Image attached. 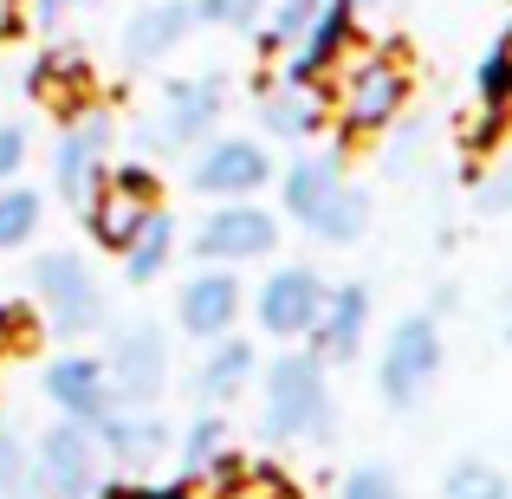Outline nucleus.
Returning a JSON list of instances; mask_svg holds the SVG:
<instances>
[{"label":"nucleus","instance_id":"nucleus-1","mask_svg":"<svg viewBox=\"0 0 512 499\" xmlns=\"http://www.w3.org/2000/svg\"><path fill=\"white\" fill-rule=\"evenodd\" d=\"M286 214L325 247H350L370 227V195L344 182L338 156H299L286 169Z\"/></svg>","mask_w":512,"mask_h":499},{"label":"nucleus","instance_id":"nucleus-2","mask_svg":"<svg viewBox=\"0 0 512 499\" xmlns=\"http://www.w3.org/2000/svg\"><path fill=\"white\" fill-rule=\"evenodd\" d=\"M331 104H338V124L350 130V137H376V130H389L402 117V104H409V59H402L396 46L344 52Z\"/></svg>","mask_w":512,"mask_h":499},{"label":"nucleus","instance_id":"nucleus-3","mask_svg":"<svg viewBox=\"0 0 512 499\" xmlns=\"http://www.w3.org/2000/svg\"><path fill=\"white\" fill-rule=\"evenodd\" d=\"M266 435L279 441H331V383H325V357L318 350H286L266 370Z\"/></svg>","mask_w":512,"mask_h":499},{"label":"nucleus","instance_id":"nucleus-4","mask_svg":"<svg viewBox=\"0 0 512 499\" xmlns=\"http://www.w3.org/2000/svg\"><path fill=\"white\" fill-rule=\"evenodd\" d=\"M441 370V331L435 318H402L383 344V363H376V383H383V402L389 409H415L422 389L435 383Z\"/></svg>","mask_w":512,"mask_h":499},{"label":"nucleus","instance_id":"nucleus-5","mask_svg":"<svg viewBox=\"0 0 512 499\" xmlns=\"http://www.w3.org/2000/svg\"><path fill=\"white\" fill-rule=\"evenodd\" d=\"M33 286H39V299H46L52 337H85L104 318L98 279H91V266L78 260V253H46V260L33 266Z\"/></svg>","mask_w":512,"mask_h":499},{"label":"nucleus","instance_id":"nucleus-6","mask_svg":"<svg viewBox=\"0 0 512 499\" xmlns=\"http://www.w3.org/2000/svg\"><path fill=\"white\" fill-rule=\"evenodd\" d=\"M273 247H279V221H273V214H260L253 201H221V208L195 227V260H208V266L266 260Z\"/></svg>","mask_w":512,"mask_h":499},{"label":"nucleus","instance_id":"nucleus-7","mask_svg":"<svg viewBox=\"0 0 512 499\" xmlns=\"http://www.w3.org/2000/svg\"><path fill=\"white\" fill-rule=\"evenodd\" d=\"M104 376H111V402H124V409H150V396L169 383V344L156 325H124L111 344V363H104Z\"/></svg>","mask_w":512,"mask_h":499},{"label":"nucleus","instance_id":"nucleus-8","mask_svg":"<svg viewBox=\"0 0 512 499\" xmlns=\"http://www.w3.org/2000/svg\"><path fill=\"white\" fill-rule=\"evenodd\" d=\"M150 208H156V175L117 169V175H104L98 195L85 201V227H91V240H98V247H117V253H124L130 234L150 221Z\"/></svg>","mask_w":512,"mask_h":499},{"label":"nucleus","instance_id":"nucleus-9","mask_svg":"<svg viewBox=\"0 0 512 499\" xmlns=\"http://www.w3.org/2000/svg\"><path fill=\"white\" fill-rule=\"evenodd\" d=\"M221 104H227L221 72L175 78V85L163 91V111H156V150H182V143H201L214 124H221Z\"/></svg>","mask_w":512,"mask_h":499},{"label":"nucleus","instance_id":"nucleus-10","mask_svg":"<svg viewBox=\"0 0 512 499\" xmlns=\"http://www.w3.org/2000/svg\"><path fill=\"white\" fill-rule=\"evenodd\" d=\"M104 150H111V117H85L78 111V124L59 137V150H52V182H59V201H72V208H85L91 195H98L104 182Z\"/></svg>","mask_w":512,"mask_h":499},{"label":"nucleus","instance_id":"nucleus-11","mask_svg":"<svg viewBox=\"0 0 512 499\" xmlns=\"http://www.w3.org/2000/svg\"><path fill=\"white\" fill-rule=\"evenodd\" d=\"M318 305H325V279H318L312 266H279V273L260 286L253 312H260V325L273 337H312Z\"/></svg>","mask_w":512,"mask_h":499},{"label":"nucleus","instance_id":"nucleus-12","mask_svg":"<svg viewBox=\"0 0 512 499\" xmlns=\"http://www.w3.org/2000/svg\"><path fill=\"white\" fill-rule=\"evenodd\" d=\"M273 175V163H266V150L253 137H221V143H208L201 150V163H195V195H214V201H247L253 188Z\"/></svg>","mask_w":512,"mask_h":499},{"label":"nucleus","instance_id":"nucleus-13","mask_svg":"<svg viewBox=\"0 0 512 499\" xmlns=\"http://www.w3.org/2000/svg\"><path fill=\"white\" fill-rule=\"evenodd\" d=\"M175 318H182V331L195 337V344L227 337L234 318H240V279L221 273V266H195V279H188L182 299H175Z\"/></svg>","mask_w":512,"mask_h":499},{"label":"nucleus","instance_id":"nucleus-14","mask_svg":"<svg viewBox=\"0 0 512 499\" xmlns=\"http://www.w3.org/2000/svg\"><path fill=\"white\" fill-rule=\"evenodd\" d=\"M91 480H98V441L78 422L46 428V441H39V487L52 499H85Z\"/></svg>","mask_w":512,"mask_h":499},{"label":"nucleus","instance_id":"nucleus-15","mask_svg":"<svg viewBox=\"0 0 512 499\" xmlns=\"http://www.w3.org/2000/svg\"><path fill=\"white\" fill-rule=\"evenodd\" d=\"M363 325H370V292L363 286H325V305H318L312 325V350L325 363H350L363 344Z\"/></svg>","mask_w":512,"mask_h":499},{"label":"nucleus","instance_id":"nucleus-16","mask_svg":"<svg viewBox=\"0 0 512 499\" xmlns=\"http://www.w3.org/2000/svg\"><path fill=\"white\" fill-rule=\"evenodd\" d=\"M325 117H331V98L318 91V78H286V85H273L260 98V124L273 130V137H286V143L318 137Z\"/></svg>","mask_w":512,"mask_h":499},{"label":"nucleus","instance_id":"nucleus-17","mask_svg":"<svg viewBox=\"0 0 512 499\" xmlns=\"http://www.w3.org/2000/svg\"><path fill=\"white\" fill-rule=\"evenodd\" d=\"M46 396L59 402L72 422H98L111 409V376L98 357H52L46 363Z\"/></svg>","mask_w":512,"mask_h":499},{"label":"nucleus","instance_id":"nucleus-18","mask_svg":"<svg viewBox=\"0 0 512 499\" xmlns=\"http://www.w3.org/2000/svg\"><path fill=\"white\" fill-rule=\"evenodd\" d=\"M188 26H195V7H188V0H156V7L130 13V26H124V59L130 65H156L163 52H175L188 39Z\"/></svg>","mask_w":512,"mask_h":499},{"label":"nucleus","instance_id":"nucleus-19","mask_svg":"<svg viewBox=\"0 0 512 499\" xmlns=\"http://www.w3.org/2000/svg\"><path fill=\"white\" fill-rule=\"evenodd\" d=\"M98 448L117 454L124 467H150V461H163L169 428L156 422L150 409H104L98 415Z\"/></svg>","mask_w":512,"mask_h":499},{"label":"nucleus","instance_id":"nucleus-20","mask_svg":"<svg viewBox=\"0 0 512 499\" xmlns=\"http://www.w3.org/2000/svg\"><path fill=\"white\" fill-rule=\"evenodd\" d=\"M350 0H325L318 7V20H312V33L299 39V59H292V78H318V72H331V65L344 59V39H350Z\"/></svg>","mask_w":512,"mask_h":499},{"label":"nucleus","instance_id":"nucleus-21","mask_svg":"<svg viewBox=\"0 0 512 499\" xmlns=\"http://www.w3.org/2000/svg\"><path fill=\"white\" fill-rule=\"evenodd\" d=\"M247 383H253V344H240V337H214V350L201 357V370H195V396L201 402H234Z\"/></svg>","mask_w":512,"mask_h":499},{"label":"nucleus","instance_id":"nucleus-22","mask_svg":"<svg viewBox=\"0 0 512 499\" xmlns=\"http://www.w3.org/2000/svg\"><path fill=\"white\" fill-rule=\"evenodd\" d=\"M169 253H175V221L163 208H150V221L130 234V247H124V273H130V286H150L156 273L169 266Z\"/></svg>","mask_w":512,"mask_h":499},{"label":"nucleus","instance_id":"nucleus-23","mask_svg":"<svg viewBox=\"0 0 512 499\" xmlns=\"http://www.w3.org/2000/svg\"><path fill=\"white\" fill-rule=\"evenodd\" d=\"M33 91L52 104V111L78 117V104H85V91H91V72H85V59H78V52H52V59H39V72H33Z\"/></svg>","mask_w":512,"mask_h":499},{"label":"nucleus","instance_id":"nucleus-24","mask_svg":"<svg viewBox=\"0 0 512 499\" xmlns=\"http://www.w3.org/2000/svg\"><path fill=\"white\" fill-rule=\"evenodd\" d=\"M448 499H512V480L487 461H454L448 467Z\"/></svg>","mask_w":512,"mask_h":499},{"label":"nucleus","instance_id":"nucleus-25","mask_svg":"<svg viewBox=\"0 0 512 499\" xmlns=\"http://www.w3.org/2000/svg\"><path fill=\"white\" fill-rule=\"evenodd\" d=\"M33 227H39V195L33 188H7V195H0V253L26 247Z\"/></svg>","mask_w":512,"mask_h":499},{"label":"nucleus","instance_id":"nucleus-26","mask_svg":"<svg viewBox=\"0 0 512 499\" xmlns=\"http://www.w3.org/2000/svg\"><path fill=\"white\" fill-rule=\"evenodd\" d=\"M318 7H325V0H279V13H273V26H266V39H273V46H299V39L312 33Z\"/></svg>","mask_w":512,"mask_h":499},{"label":"nucleus","instance_id":"nucleus-27","mask_svg":"<svg viewBox=\"0 0 512 499\" xmlns=\"http://www.w3.org/2000/svg\"><path fill=\"white\" fill-rule=\"evenodd\" d=\"M221 435H227V428L214 422V415H201V422L188 428V448H182V467H188V474H208V467L227 454V448H221Z\"/></svg>","mask_w":512,"mask_h":499},{"label":"nucleus","instance_id":"nucleus-28","mask_svg":"<svg viewBox=\"0 0 512 499\" xmlns=\"http://www.w3.org/2000/svg\"><path fill=\"white\" fill-rule=\"evenodd\" d=\"M480 208H487V214H512V143H506L500 163H493V175L480 182Z\"/></svg>","mask_w":512,"mask_h":499},{"label":"nucleus","instance_id":"nucleus-29","mask_svg":"<svg viewBox=\"0 0 512 499\" xmlns=\"http://www.w3.org/2000/svg\"><path fill=\"white\" fill-rule=\"evenodd\" d=\"M338 499H402V493H396V480H389V467H357Z\"/></svg>","mask_w":512,"mask_h":499},{"label":"nucleus","instance_id":"nucleus-30","mask_svg":"<svg viewBox=\"0 0 512 499\" xmlns=\"http://www.w3.org/2000/svg\"><path fill=\"white\" fill-rule=\"evenodd\" d=\"M188 7H195L201 20H221V26H247L253 13L266 7V0H188Z\"/></svg>","mask_w":512,"mask_h":499},{"label":"nucleus","instance_id":"nucleus-31","mask_svg":"<svg viewBox=\"0 0 512 499\" xmlns=\"http://www.w3.org/2000/svg\"><path fill=\"white\" fill-rule=\"evenodd\" d=\"M20 487H26V448H20V435L0 428V493H20Z\"/></svg>","mask_w":512,"mask_h":499},{"label":"nucleus","instance_id":"nucleus-32","mask_svg":"<svg viewBox=\"0 0 512 499\" xmlns=\"http://www.w3.org/2000/svg\"><path fill=\"white\" fill-rule=\"evenodd\" d=\"M247 499H299V493H292V480L279 474V467H253V480H247Z\"/></svg>","mask_w":512,"mask_h":499},{"label":"nucleus","instance_id":"nucleus-33","mask_svg":"<svg viewBox=\"0 0 512 499\" xmlns=\"http://www.w3.org/2000/svg\"><path fill=\"white\" fill-rule=\"evenodd\" d=\"M20 163H26V130L0 124V175H20Z\"/></svg>","mask_w":512,"mask_h":499},{"label":"nucleus","instance_id":"nucleus-34","mask_svg":"<svg viewBox=\"0 0 512 499\" xmlns=\"http://www.w3.org/2000/svg\"><path fill=\"white\" fill-rule=\"evenodd\" d=\"M39 20H59V13H78V7H98V0H33Z\"/></svg>","mask_w":512,"mask_h":499},{"label":"nucleus","instance_id":"nucleus-35","mask_svg":"<svg viewBox=\"0 0 512 499\" xmlns=\"http://www.w3.org/2000/svg\"><path fill=\"white\" fill-rule=\"evenodd\" d=\"M13 337H20V312H7V305H0V357H7Z\"/></svg>","mask_w":512,"mask_h":499},{"label":"nucleus","instance_id":"nucleus-36","mask_svg":"<svg viewBox=\"0 0 512 499\" xmlns=\"http://www.w3.org/2000/svg\"><path fill=\"white\" fill-rule=\"evenodd\" d=\"M20 7H26V0H0V33H13V26H20Z\"/></svg>","mask_w":512,"mask_h":499},{"label":"nucleus","instance_id":"nucleus-37","mask_svg":"<svg viewBox=\"0 0 512 499\" xmlns=\"http://www.w3.org/2000/svg\"><path fill=\"white\" fill-rule=\"evenodd\" d=\"M493 59H500V72L512 78V26H506V39H500V52H493Z\"/></svg>","mask_w":512,"mask_h":499},{"label":"nucleus","instance_id":"nucleus-38","mask_svg":"<svg viewBox=\"0 0 512 499\" xmlns=\"http://www.w3.org/2000/svg\"><path fill=\"white\" fill-rule=\"evenodd\" d=\"M104 499H156V493H137V487H117V493H104Z\"/></svg>","mask_w":512,"mask_h":499},{"label":"nucleus","instance_id":"nucleus-39","mask_svg":"<svg viewBox=\"0 0 512 499\" xmlns=\"http://www.w3.org/2000/svg\"><path fill=\"white\" fill-rule=\"evenodd\" d=\"M350 7H389V0H350Z\"/></svg>","mask_w":512,"mask_h":499},{"label":"nucleus","instance_id":"nucleus-40","mask_svg":"<svg viewBox=\"0 0 512 499\" xmlns=\"http://www.w3.org/2000/svg\"><path fill=\"white\" fill-rule=\"evenodd\" d=\"M506 337H512V331H506Z\"/></svg>","mask_w":512,"mask_h":499}]
</instances>
